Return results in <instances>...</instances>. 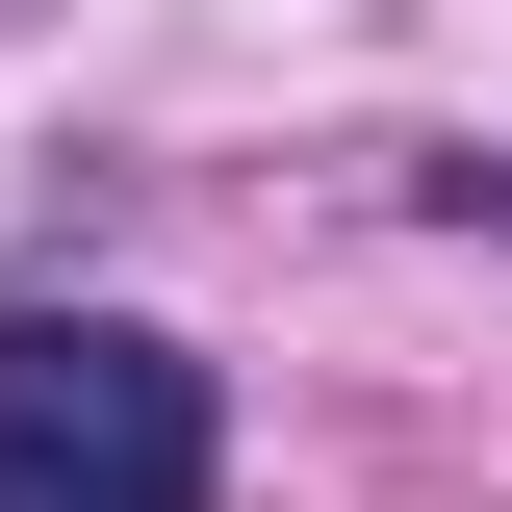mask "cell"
Returning <instances> with one entry per match:
<instances>
[{
    "label": "cell",
    "instance_id": "obj_1",
    "mask_svg": "<svg viewBox=\"0 0 512 512\" xmlns=\"http://www.w3.org/2000/svg\"><path fill=\"white\" fill-rule=\"evenodd\" d=\"M231 410L128 308H0V512H205Z\"/></svg>",
    "mask_w": 512,
    "mask_h": 512
},
{
    "label": "cell",
    "instance_id": "obj_2",
    "mask_svg": "<svg viewBox=\"0 0 512 512\" xmlns=\"http://www.w3.org/2000/svg\"><path fill=\"white\" fill-rule=\"evenodd\" d=\"M461 205H512V154H461Z\"/></svg>",
    "mask_w": 512,
    "mask_h": 512
}]
</instances>
